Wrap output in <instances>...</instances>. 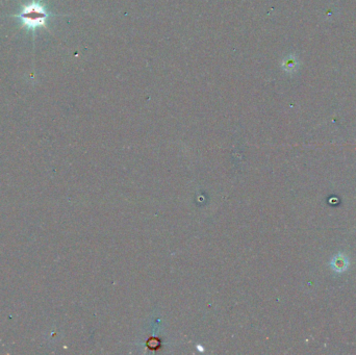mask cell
<instances>
[{"label":"cell","instance_id":"1","mask_svg":"<svg viewBox=\"0 0 356 355\" xmlns=\"http://www.w3.org/2000/svg\"><path fill=\"white\" fill-rule=\"evenodd\" d=\"M20 17L25 25L36 28L44 25L46 13L40 5H31L24 9Z\"/></svg>","mask_w":356,"mask_h":355}]
</instances>
